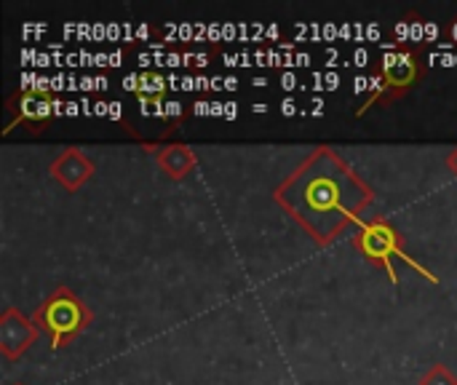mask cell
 I'll return each instance as SVG.
<instances>
[{"label":"cell","mask_w":457,"mask_h":385,"mask_svg":"<svg viewBox=\"0 0 457 385\" xmlns=\"http://www.w3.org/2000/svg\"><path fill=\"white\" fill-rule=\"evenodd\" d=\"M273 201L313 239L316 247H329L375 204V190L343 155L329 145H319L273 190Z\"/></svg>","instance_id":"1"},{"label":"cell","mask_w":457,"mask_h":385,"mask_svg":"<svg viewBox=\"0 0 457 385\" xmlns=\"http://www.w3.org/2000/svg\"><path fill=\"white\" fill-rule=\"evenodd\" d=\"M426 48L428 43H404V40H396L388 48L383 46V59L372 80V91L361 102V107H356V115L364 118L375 105L388 107L396 99H402L407 91H412L428 72V64L423 62Z\"/></svg>","instance_id":"2"},{"label":"cell","mask_w":457,"mask_h":385,"mask_svg":"<svg viewBox=\"0 0 457 385\" xmlns=\"http://www.w3.org/2000/svg\"><path fill=\"white\" fill-rule=\"evenodd\" d=\"M32 322L40 332H46L51 338V348L59 351L91 327L94 314L70 287L59 284L35 308Z\"/></svg>","instance_id":"3"},{"label":"cell","mask_w":457,"mask_h":385,"mask_svg":"<svg viewBox=\"0 0 457 385\" xmlns=\"http://www.w3.org/2000/svg\"><path fill=\"white\" fill-rule=\"evenodd\" d=\"M353 249L372 265L383 268L391 279V284H399V273H396V265L394 260H402L407 265H412L418 273H423L426 279H431L434 284H439V279L423 268L420 263H415L412 257H407V252L402 249V233L396 230V225L386 217H372L367 222L359 225L356 236H353Z\"/></svg>","instance_id":"4"},{"label":"cell","mask_w":457,"mask_h":385,"mask_svg":"<svg viewBox=\"0 0 457 385\" xmlns=\"http://www.w3.org/2000/svg\"><path fill=\"white\" fill-rule=\"evenodd\" d=\"M59 105H54L48 99L46 91H37V88H16L13 94H8L5 99V134L16 126H24L29 134H40L46 129H51V121H54V110Z\"/></svg>","instance_id":"5"},{"label":"cell","mask_w":457,"mask_h":385,"mask_svg":"<svg viewBox=\"0 0 457 385\" xmlns=\"http://www.w3.org/2000/svg\"><path fill=\"white\" fill-rule=\"evenodd\" d=\"M40 330L35 327L32 319H27L19 308H5L0 316V354L5 362H16L21 359L32 343L37 340Z\"/></svg>","instance_id":"6"},{"label":"cell","mask_w":457,"mask_h":385,"mask_svg":"<svg viewBox=\"0 0 457 385\" xmlns=\"http://www.w3.org/2000/svg\"><path fill=\"white\" fill-rule=\"evenodd\" d=\"M48 174H51L67 193H78V190L96 174V166H94V161H91L80 147H67L64 153H59V155L51 161Z\"/></svg>","instance_id":"7"},{"label":"cell","mask_w":457,"mask_h":385,"mask_svg":"<svg viewBox=\"0 0 457 385\" xmlns=\"http://www.w3.org/2000/svg\"><path fill=\"white\" fill-rule=\"evenodd\" d=\"M145 153L153 155L161 166V172L174 180V182H182L195 166H198V155L195 150H190L187 145L182 142H142Z\"/></svg>","instance_id":"8"},{"label":"cell","mask_w":457,"mask_h":385,"mask_svg":"<svg viewBox=\"0 0 457 385\" xmlns=\"http://www.w3.org/2000/svg\"><path fill=\"white\" fill-rule=\"evenodd\" d=\"M420 385H457V375L455 372H450L445 364H434V367L423 375Z\"/></svg>","instance_id":"9"},{"label":"cell","mask_w":457,"mask_h":385,"mask_svg":"<svg viewBox=\"0 0 457 385\" xmlns=\"http://www.w3.org/2000/svg\"><path fill=\"white\" fill-rule=\"evenodd\" d=\"M447 169H450V172L457 177V147L450 153V155H447Z\"/></svg>","instance_id":"10"},{"label":"cell","mask_w":457,"mask_h":385,"mask_svg":"<svg viewBox=\"0 0 457 385\" xmlns=\"http://www.w3.org/2000/svg\"><path fill=\"white\" fill-rule=\"evenodd\" d=\"M13 385H21V383H13Z\"/></svg>","instance_id":"11"}]
</instances>
